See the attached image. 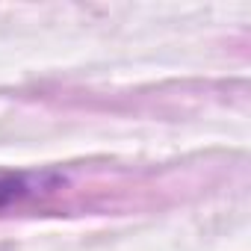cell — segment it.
<instances>
[{
  "label": "cell",
  "instance_id": "obj_1",
  "mask_svg": "<svg viewBox=\"0 0 251 251\" xmlns=\"http://www.w3.org/2000/svg\"><path fill=\"white\" fill-rule=\"evenodd\" d=\"M45 180H50V175H6L0 177V207H9L12 201H21L27 195H33L39 186H45Z\"/></svg>",
  "mask_w": 251,
  "mask_h": 251
}]
</instances>
